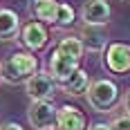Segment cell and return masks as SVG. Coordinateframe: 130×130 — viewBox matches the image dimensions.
I'll use <instances>...</instances> for the list:
<instances>
[{
  "label": "cell",
  "instance_id": "cell-1",
  "mask_svg": "<svg viewBox=\"0 0 130 130\" xmlns=\"http://www.w3.org/2000/svg\"><path fill=\"white\" fill-rule=\"evenodd\" d=\"M38 72V58L29 52H16L0 63V76L5 83H20Z\"/></svg>",
  "mask_w": 130,
  "mask_h": 130
},
{
  "label": "cell",
  "instance_id": "cell-2",
  "mask_svg": "<svg viewBox=\"0 0 130 130\" xmlns=\"http://www.w3.org/2000/svg\"><path fill=\"white\" fill-rule=\"evenodd\" d=\"M85 99L92 110L96 112H110L119 103V85L110 78H96L90 81V88L85 92Z\"/></svg>",
  "mask_w": 130,
  "mask_h": 130
},
{
  "label": "cell",
  "instance_id": "cell-3",
  "mask_svg": "<svg viewBox=\"0 0 130 130\" xmlns=\"http://www.w3.org/2000/svg\"><path fill=\"white\" fill-rule=\"evenodd\" d=\"M58 88V81L50 72H36L25 81V92L31 101H52Z\"/></svg>",
  "mask_w": 130,
  "mask_h": 130
},
{
  "label": "cell",
  "instance_id": "cell-4",
  "mask_svg": "<svg viewBox=\"0 0 130 130\" xmlns=\"http://www.w3.org/2000/svg\"><path fill=\"white\" fill-rule=\"evenodd\" d=\"M103 67L110 74L130 72V45L128 43H108L103 50Z\"/></svg>",
  "mask_w": 130,
  "mask_h": 130
},
{
  "label": "cell",
  "instance_id": "cell-5",
  "mask_svg": "<svg viewBox=\"0 0 130 130\" xmlns=\"http://www.w3.org/2000/svg\"><path fill=\"white\" fill-rule=\"evenodd\" d=\"M58 110L52 101H31L27 108V121L36 130H54Z\"/></svg>",
  "mask_w": 130,
  "mask_h": 130
},
{
  "label": "cell",
  "instance_id": "cell-6",
  "mask_svg": "<svg viewBox=\"0 0 130 130\" xmlns=\"http://www.w3.org/2000/svg\"><path fill=\"white\" fill-rule=\"evenodd\" d=\"M112 16L110 2L108 0H88L81 7V20L85 25H94V27H103Z\"/></svg>",
  "mask_w": 130,
  "mask_h": 130
},
{
  "label": "cell",
  "instance_id": "cell-7",
  "mask_svg": "<svg viewBox=\"0 0 130 130\" xmlns=\"http://www.w3.org/2000/svg\"><path fill=\"white\" fill-rule=\"evenodd\" d=\"M47 65H50V74L58 81V85L65 83V81L78 70V61H76V58H72V56H67V54H63L61 50H54V52H52L50 63H47Z\"/></svg>",
  "mask_w": 130,
  "mask_h": 130
},
{
  "label": "cell",
  "instance_id": "cell-8",
  "mask_svg": "<svg viewBox=\"0 0 130 130\" xmlns=\"http://www.w3.org/2000/svg\"><path fill=\"white\" fill-rule=\"evenodd\" d=\"M47 38H50L47 27L43 25L40 20H31V23H27V25L20 29V43L25 45L29 52L43 50V47L47 45Z\"/></svg>",
  "mask_w": 130,
  "mask_h": 130
},
{
  "label": "cell",
  "instance_id": "cell-9",
  "mask_svg": "<svg viewBox=\"0 0 130 130\" xmlns=\"http://www.w3.org/2000/svg\"><path fill=\"white\" fill-rule=\"evenodd\" d=\"M54 130H88L85 115L74 105H63V108H58Z\"/></svg>",
  "mask_w": 130,
  "mask_h": 130
},
{
  "label": "cell",
  "instance_id": "cell-10",
  "mask_svg": "<svg viewBox=\"0 0 130 130\" xmlns=\"http://www.w3.org/2000/svg\"><path fill=\"white\" fill-rule=\"evenodd\" d=\"M20 36V18L13 9L0 7V40H11Z\"/></svg>",
  "mask_w": 130,
  "mask_h": 130
},
{
  "label": "cell",
  "instance_id": "cell-11",
  "mask_svg": "<svg viewBox=\"0 0 130 130\" xmlns=\"http://www.w3.org/2000/svg\"><path fill=\"white\" fill-rule=\"evenodd\" d=\"M58 5H61L58 0H31L29 2V13L40 23H56Z\"/></svg>",
  "mask_w": 130,
  "mask_h": 130
},
{
  "label": "cell",
  "instance_id": "cell-12",
  "mask_svg": "<svg viewBox=\"0 0 130 130\" xmlns=\"http://www.w3.org/2000/svg\"><path fill=\"white\" fill-rule=\"evenodd\" d=\"M78 38L83 40L85 50H90V52H103L105 47H108V38H105V34L99 29V27H94V25H85V29L81 31Z\"/></svg>",
  "mask_w": 130,
  "mask_h": 130
},
{
  "label": "cell",
  "instance_id": "cell-13",
  "mask_svg": "<svg viewBox=\"0 0 130 130\" xmlns=\"http://www.w3.org/2000/svg\"><path fill=\"white\" fill-rule=\"evenodd\" d=\"M61 88H63V92H65V94H70V96H81V94H85L88 88H90V76H88L85 70L78 67L65 83H61Z\"/></svg>",
  "mask_w": 130,
  "mask_h": 130
},
{
  "label": "cell",
  "instance_id": "cell-14",
  "mask_svg": "<svg viewBox=\"0 0 130 130\" xmlns=\"http://www.w3.org/2000/svg\"><path fill=\"white\" fill-rule=\"evenodd\" d=\"M56 50H61L63 54L81 61V58H83V52H85V45H83V40L78 38V36H65V38H61V43L56 45Z\"/></svg>",
  "mask_w": 130,
  "mask_h": 130
},
{
  "label": "cell",
  "instance_id": "cell-15",
  "mask_svg": "<svg viewBox=\"0 0 130 130\" xmlns=\"http://www.w3.org/2000/svg\"><path fill=\"white\" fill-rule=\"evenodd\" d=\"M54 25L61 27V29L74 25V9H72L67 2H61V5H58V13H56V23H54Z\"/></svg>",
  "mask_w": 130,
  "mask_h": 130
},
{
  "label": "cell",
  "instance_id": "cell-16",
  "mask_svg": "<svg viewBox=\"0 0 130 130\" xmlns=\"http://www.w3.org/2000/svg\"><path fill=\"white\" fill-rule=\"evenodd\" d=\"M110 126L115 130H130V112H123V115H119L110 121Z\"/></svg>",
  "mask_w": 130,
  "mask_h": 130
},
{
  "label": "cell",
  "instance_id": "cell-17",
  "mask_svg": "<svg viewBox=\"0 0 130 130\" xmlns=\"http://www.w3.org/2000/svg\"><path fill=\"white\" fill-rule=\"evenodd\" d=\"M0 130H25V128L16 121H5V123H0Z\"/></svg>",
  "mask_w": 130,
  "mask_h": 130
},
{
  "label": "cell",
  "instance_id": "cell-18",
  "mask_svg": "<svg viewBox=\"0 0 130 130\" xmlns=\"http://www.w3.org/2000/svg\"><path fill=\"white\" fill-rule=\"evenodd\" d=\"M88 130H115V128H112L110 123H92Z\"/></svg>",
  "mask_w": 130,
  "mask_h": 130
},
{
  "label": "cell",
  "instance_id": "cell-19",
  "mask_svg": "<svg viewBox=\"0 0 130 130\" xmlns=\"http://www.w3.org/2000/svg\"><path fill=\"white\" fill-rule=\"evenodd\" d=\"M123 110H126V112H130V92L123 96Z\"/></svg>",
  "mask_w": 130,
  "mask_h": 130
},
{
  "label": "cell",
  "instance_id": "cell-20",
  "mask_svg": "<svg viewBox=\"0 0 130 130\" xmlns=\"http://www.w3.org/2000/svg\"><path fill=\"white\" fill-rule=\"evenodd\" d=\"M0 78H2V76H0Z\"/></svg>",
  "mask_w": 130,
  "mask_h": 130
}]
</instances>
